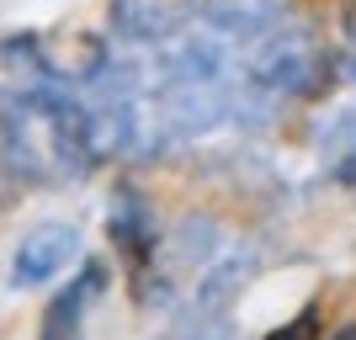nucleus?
I'll use <instances>...</instances> for the list:
<instances>
[{
    "instance_id": "obj_1",
    "label": "nucleus",
    "mask_w": 356,
    "mask_h": 340,
    "mask_svg": "<svg viewBox=\"0 0 356 340\" xmlns=\"http://www.w3.org/2000/svg\"><path fill=\"white\" fill-rule=\"evenodd\" d=\"M74 261H80V229H74V223H38L11 250V287H22V293L48 287V282L64 277Z\"/></svg>"
},
{
    "instance_id": "obj_2",
    "label": "nucleus",
    "mask_w": 356,
    "mask_h": 340,
    "mask_svg": "<svg viewBox=\"0 0 356 340\" xmlns=\"http://www.w3.org/2000/svg\"><path fill=\"white\" fill-rule=\"evenodd\" d=\"M106 282V266L102 261H86L80 266V277L64 287L54 303L43 309V325H38V340H80V319H86L90 309V293Z\"/></svg>"
},
{
    "instance_id": "obj_3",
    "label": "nucleus",
    "mask_w": 356,
    "mask_h": 340,
    "mask_svg": "<svg viewBox=\"0 0 356 340\" xmlns=\"http://www.w3.org/2000/svg\"><path fill=\"white\" fill-rule=\"evenodd\" d=\"M282 11H287V0H213L218 32H239V38H250V32L266 38V32L282 22Z\"/></svg>"
},
{
    "instance_id": "obj_4",
    "label": "nucleus",
    "mask_w": 356,
    "mask_h": 340,
    "mask_svg": "<svg viewBox=\"0 0 356 340\" xmlns=\"http://www.w3.org/2000/svg\"><path fill=\"white\" fill-rule=\"evenodd\" d=\"M266 340H325V309H319V298L303 303V309H298L287 325H277Z\"/></svg>"
},
{
    "instance_id": "obj_5",
    "label": "nucleus",
    "mask_w": 356,
    "mask_h": 340,
    "mask_svg": "<svg viewBox=\"0 0 356 340\" xmlns=\"http://www.w3.org/2000/svg\"><path fill=\"white\" fill-rule=\"evenodd\" d=\"M335 176H341L346 186H356V149H351V154H346V160H341V170H335Z\"/></svg>"
},
{
    "instance_id": "obj_6",
    "label": "nucleus",
    "mask_w": 356,
    "mask_h": 340,
    "mask_svg": "<svg viewBox=\"0 0 356 340\" xmlns=\"http://www.w3.org/2000/svg\"><path fill=\"white\" fill-rule=\"evenodd\" d=\"M330 340H356V325H341V330H335Z\"/></svg>"
}]
</instances>
